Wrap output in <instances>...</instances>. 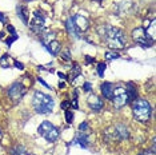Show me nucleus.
I'll return each mask as SVG.
<instances>
[{
	"instance_id": "9",
	"label": "nucleus",
	"mask_w": 156,
	"mask_h": 155,
	"mask_svg": "<svg viewBox=\"0 0 156 155\" xmlns=\"http://www.w3.org/2000/svg\"><path fill=\"white\" fill-rule=\"evenodd\" d=\"M72 19H73L75 27L77 28V31H79V32H84V31L88 30V27H90V23H88V19L84 15H81V13H76V15L73 16Z\"/></svg>"
},
{
	"instance_id": "34",
	"label": "nucleus",
	"mask_w": 156,
	"mask_h": 155,
	"mask_svg": "<svg viewBox=\"0 0 156 155\" xmlns=\"http://www.w3.org/2000/svg\"><path fill=\"white\" fill-rule=\"evenodd\" d=\"M58 75H59L60 78H62V79H66V75H64V74H62V72H58Z\"/></svg>"
},
{
	"instance_id": "38",
	"label": "nucleus",
	"mask_w": 156,
	"mask_h": 155,
	"mask_svg": "<svg viewBox=\"0 0 156 155\" xmlns=\"http://www.w3.org/2000/svg\"><path fill=\"white\" fill-rule=\"evenodd\" d=\"M27 2H28V0H27Z\"/></svg>"
},
{
	"instance_id": "6",
	"label": "nucleus",
	"mask_w": 156,
	"mask_h": 155,
	"mask_svg": "<svg viewBox=\"0 0 156 155\" xmlns=\"http://www.w3.org/2000/svg\"><path fill=\"white\" fill-rule=\"evenodd\" d=\"M112 102H113V106L116 108H122L123 106L128 104V96H127V92H126V88L123 87H115L113 88V92H112Z\"/></svg>"
},
{
	"instance_id": "25",
	"label": "nucleus",
	"mask_w": 156,
	"mask_h": 155,
	"mask_svg": "<svg viewBox=\"0 0 156 155\" xmlns=\"http://www.w3.org/2000/svg\"><path fill=\"white\" fill-rule=\"evenodd\" d=\"M13 64H15L16 68H19V70H23L24 68V66H23V63H20V62H17V60H13Z\"/></svg>"
},
{
	"instance_id": "36",
	"label": "nucleus",
	"mask_w": 156,
	"mask_h": 155,
	"mask_svg": "<svg viewBox=\"0 0 156 155\" xmlns=\"http://www.w3.org/2000/svg\"><path fill=\"white\" fill-rule=\"evenodd\" d=\"M4 38V32H0V39H3Z\"/></svg>"
},
{
	"instance_id": "19",
	"label": "nucleus",
	"mask_w": 156,
	"mask_h": 155,
	"mask_svg": "<svg viewBox=\"0 0 156 155\" xmlns=\"http://www.w3.org/2000/svg\"><path fill=\"white\" fill-rule=\"evenodd\" d=\"M12 155H28V153L26 151V149L22 146H16L15 149L12 150Z\"/></svg>"
},
{
	"instance_id": "33",
	"label": "nucleus",
	"mask_w": 156,
	"mask_h": 155,
	"mask_svg": "<svg viewBox=\"0 0 156 155\" xmlns=\"http://www.w3.org/2000/svg\"><path fill=\"white\" fill-rule=\"evenodd\" d=\"M86 60H87V63H92V62H94V59H92V58H90V56H86Z\"/></svg>"
},
{
	"instance_id": "29",
	"label": "nucleus",
	"mask_w": 156,
	"mask_h": 155,
	"mask_svg": "<svg viewBox=\"0 0 156 155\" xmlns=\"http://www.w3.org/2000/svg\"><path fill=\"white\" fill-rule=\"evenodd\" d=\"M7 28H8V31H9V32H11L12 35H16V31H15V28H13L12 26H9V24H8V27H7Z\"/></svg>"
},
{
	"instance_id": "22",
	"label": "nucleus",
	"mask_w": 156,
	"mask_h": 155,
	"mask_svg": "<svg viewBox=\"0 0 156 155\" xmlns=\"http://www.w3.org/2000/svg\"><path fill=\"white\" fill-rule=\"evenodd\" d=\"M104 71H105V64H104V63H100V64L98 66V74H99V76L104 75Z\"/></svg>"
},
{
	"instance_id": "2",
	"label": "nucleus",
	"mask_w": 156,
	"mask_h": 155,
	"mask_svg": "<svg viewBox=\"0 0 156 155\" xmlns=\"http://www.w3.org/2000/svg\"><path fill=\"white\" fill-rule=\"evenodd\" d=\"M32 104L37 114H49V112H52V110H54L55 102L49 95L40 92V91H36L34 94Z\"/></svg>"
},
{
	"instance_id": "3",
	"label": "nucleus",
	"mask_w": 156,
	"mask_h": 155,
	"mask_svg": "<svg viewBox=\"0 0 156 155\" xmlns=\"http://www.w3.org/2000/svg\"><path fill=\"white\" fill-rule=\"evenodd\" d=\"M132 112L136 121H139L141 123H145L150 121L151 118V112H152V107L148 103V100L145 99H137L133 102V107H132Z\"/></svg>"
},
{
	"instance_id": "16",
	"label": "nucleus",
	"mask_w": 156,
	"mask_h": 155,
	"mask_svg": "<svg viewBox=\"0 0 156 155\" xmlns=\"http://www.w3.org/2000/svg\"><path fill=\"white\" fill-rule=\"evenodd\" d=\"M73 144H79L80 147H83V149H87V144H88V139H87V136L84 135L83 132L80 134L77 138L73 140Z\"/></svg>"
},
{
	"instance_id": "28",
	"label": "nucleus",
	"mask_w": 156,
	"mask_h": 155,
	"mask_svg": "<svg viewBox=\"0 0 156 155\" xmlns=\"http://www.w3.org/2000/svg\"><path fill=\"white\" fill-rule=\"evenodd\" d=\"M62 58L64 59V60H69V52L67 51V52H64V54L62 55Z\"/></svg>"
},
{
	"instance_id": "20",
	"label": "nucleus",
	"mask_w": 156,
	"mask_h": 155,
	"mask_svg": "<svg viewBox=\"0 0 156 155\" xmlns=\"http://www.w3.org/2000/svg\"><path fill=\"white\" fill-rule=\"evenodd\" d=\"M119 58H120V55L116 54V52H111V51L105 52V59L107 60H113V59H119Z\"/></svg>"
},
{
	"instance_id": "4",
	"label": "nucleus",
	"mask_w": 156,
	"mask_h": 155,
	"mask_svg": "<svg viewBox=\"0 0 156 155\" xmlns=\"http://www.w3.org/2000/svg\"><path fill=\"white\" fill-rule=\"evenodd\" d=\"M37 131L45 140H48V142H55V140L59 138V130L56 128L52 123H49L47 121L43 122L39 126Z\"/></svg>"
},
{
	"instance_id": "21",
	"label": "nucleus",
	"mask_w": 156,
	"mask_h": 155,
	"mask_svg": "<svg viewBox=\"0 0 156 155\" xmlns=\"http://www.w3.org/2000/svg\"><path fill=\"white\" fill-rule=\"evenodd\" d=\"M79 74H80V68H79V66H75V67H73V72H71L69 79H71V80H73L77 75H79Z\"/></svg>"
},
{
	"instance_id": "1",
	"label": "nucleus",
	"mask_w": 156,
	"mask_h": 155,
	"mask_svg": "<svg viewBox=\"0 0 156 155\" xmlns=\"http://www.w3.org/2000/svg\"><path fill=\"white\" fill-rule=\"evenodd\" d=\"M99 34L112 50H120L126 45V34L120 28L108 26V24H103V26L99 27Z\"/></svg>"
},
{
	"instance_id": "13",
	"label": "nucleus",
	"mask_w": 156,
	"mask_h": 155,
	"mask_svg": "<svg viewBox=\"0 0 156 155\" xmlns=\"http://www.w3.org/2000/svg\"><path fill=\"white\" fill-rule=\"evenodd\" d=\"M67 31H68V34L71 35V36L73 38H79V31H77V28L75 27V23H73V19L72 17H69L68 20H67Z\"/></svg>"
},
{
	"instance_id": "32",
	"label": "nucleus",
	"mask_w": 156,
	"mask_h": 155,
	"mask_svg": "<svg viewBox=\"0 0 156 155\" xmlns=\"http://www.w3.org/2000/svg\"><path fill=\"white\" fill-rule=\"evenodd\" d=\"M0 22H3V23H5V16L3 15L2 12H0Z\"/></svg>"
},
{
	"instance_id": "8",
	"label": "nucleus",
	"mask_w": 156,
	"mask_h": 155,
	"mask_svg": "<svg viewBox=\"0 0 156 155\" xmlns=\"http://www.w3.org/2000/svg\"><path fill=\"white\" fill-rule=\"evenodd\" d=\"M8 94H9V96H11L15 102L22 100V98L24 96V94H26V88H24V86L22 83L16 82V83H13L12 86L9 87Z\"/></svg>"
},
{
	"instance_id": "30",
	"label": "nucleus",
	"mask_w": 156,
	"mask_h": 155,
	"mask_svg": "<svg viewBox=\"0 0 156 155\" xmlns=\"http://www.w3.org/2000/svg\"><path fill=\"white\" fill-rule=\"evenodd\" d=\"M37 80H39V83H41V84H43V86H45V87H47V88H49V86H48V84H47V83H45V82H44V80H43V79H41V78H39V79H37Z\"/></svg>"
},
{
	"instance_id": "10",
	"label": "nucleus",
	"mask_w": 156,
	"mask_h": 155,
	"mask_svg": "<svg viewBox=\"0 0 156 155\" xmlns=\"http://www.w3.org/2000/svg\"><path fill=\"white\" fill-rule=\"evenodd\" d=\"M88 106H90L94 111H100V110H103V107H104V103H103V100L99 96H96V95H90V96H88Z\"/></svg>"
},
{
	"instance_id": "12",
	"label": "nucleus",
	"mask_w": 156,
	"mask_h": 155,
	"mask_svg": "<svg viewBox=\"0 0 156 155\" xmlns=\"http://www.w3.org/2000/svg\"><path fill=\"white\" fill-rule=\"evenodd\" d=\"M113 88H115V86H113L112 83L105 82V83L101 84V94L104 95V98H107V99H111V98H112V92H113Z\"/></svg>"
},
{
	"instance_id": "15",
	"label": "nucleus",
	"mask_w": 156,
	"mask_h": 155,
	"mask_svg": "<svg viewBox=\"0 0 156 155\" xmlns=\"http://www.w3.org/2000/svg\"><path fill=\"white\" fill-rule=\"evenodd\" d=\"M17 15H19V17L23 20L24 23L28 24V9L26 8V7H23V5L17 7Z\"/></svg>"
},
{
	"instance_id": "24",
	"label": "nucleus",
	"mask_w": 156,
	"mask_h": 155,
	"mask_svg": "<svg viewBox=\"0 0 156 155\" xmlns=\"http://www.w3.org/2000/svg\"><path fill=\"white\" fill-rule=\"evenodd\" d=\"M15 40H17V35H12V36L8 38L5 41H7V44H8V47H11V44H12Z\"/></svg>"
},
{
	"instance_id": "11",
	"label": "nucleus",
	"mask_w": 156,
	"mask_h": 155,
	"mask_svg": "<svg viewBox=\"0 0 156 155\" xmlns=\"http://www.w3.org/2000/svg\"><path fill=\"white\" fill-rule=\"evenodd\" d=\"M126 92H127V96H128V102H135L137 98V90H136V86L129 82L127 83V87H126Z\"/></svg>"
},
{
	"instance_id": "26",
	"label": "nucleus",
	"mask_w": 156,
	"mask_h": 155,
	"mask_svg": "<svg viewBox=\"0 0 156 155\" xmlns=\"http://www.w3.org/2000/svg\"><path fill=\"white\" fill-rule=\"evenodd\" d=\"M79 130H80V131H86V130H88V124H87L86 122L81 123V124L79 126Z\"/></svg>"
},
{
	"instance_id": "18",
	"label": "nucleus",
	"mask_w": 156,
	"mask_h": 155,
	"mask_svg": "<svg viewBox=\"0 0 156 155\" xmlns=\"http://www.w3.org/2000/svg\"><path fill=\"white\" fill-rule=\"evenodd\" d=\"M41 35V43L44 45H47L49 41H52L55 39V35L52 32H47V34H40Z\"/></svg>"
},
{
	"instance_id": "27",
	"label": "nucleus",
	"mask_w": 156,
	"mask_h": 155,
	"mask_svg": "<svg viewBox=\"0 0 156 155\" xmlns=\"http://www.w3.org/2000/svg\"><path fill=\"white\" fill-rule=\"evenodd\" d=\"M83 88H84V91H87V92H90V91H91V83L86 82V83H84V86H83Z\"/></svg>"
},
{
	"instance_id": "5",
	"label": "nucleus",
	"mask_w": 156,
	"mask_h": 155,
	"mask_svg": "<svg viewBox=\"0 0 156 155\" xmlns=\"http://www.w3.org/2000/svg\"><path fill=\"white\" fill-rule=\"evenodd\" d=\"M132 39L136 43H139L144 47H151L154 44V39L150 36L148 31H145L144 28H136L132 31Z\"/></svg>"
},
{
	"instance_id": "14",
	"label": "nucleus",
	"mask_w": 156,
	"mask_h": 155,
	"mask_svg": "<svg viewBox=\"0 0 156 155\" xmlns=\"http://www.w3.org/2000/svg\"><path fill=\"white\" fill-rule=\"evenodd\" d=\"M45 47H47V50L51 52L52 55H58L59 52H60V48H62V45H60L59 41L52 40V41H49V43L45 45Z\"/></svg>"
},
{
	"instance_id": "35",
	"label": "nucleus",
	"mask_w": 156,
	"mask_h": 155,
	"mask_svg": "<svg viewBox=\"0 0 156 155\" xmlns=\"http://www.w3.org/2000/svg\"><path fill=\"white\" fill-rule=\"evenodd\" d=\"M59 87H60V88H63V87H64V83L60 82V83H59Z\"/></svg>"
},
{
	"instance_id": "7",
	"label": "nucleus",
	"mask_w": 156,
	"mask_h": 155,
	"mask_svg": "<svg viewBox=\"0 0 156 155\" xmlns=\"http://www.w3.org/2000/svg\"><path fill=\"white\" fill-rule=\"evenodd\" d=\"M30 27L34 32L43 34V30L45 27V19H44V16L41 15V12H39V11L34 12V17L30 23Z\"/></svg>"
},
{
	"instance_id": "17",
	"label": "nucleus",
	"mask_w": 156,
	"mask_h": 155,
	"mask_svg": "<svg viewBox=\"0 0 156 155\" xmlns=\"http://www.w3.org/2000/svg\"><path fill=\"white\" fill-rule=\"evenodd\" d=\"M0 66H2L3 68H8V67H11V56L3 55L2 58H0Z\"/></svg>"
},
{
	"instance_id": "37",
	"label": "nucleus",
	"mask_w": 156,
	"mask_h": 155,
	"mask_svg": "<svg viewBox=\"0 0 156 155\" xmlns=\"http://www.w3.org/2000/svg\"><path fill=\"white\" fill-rule=\"evenodd\" d=\"M0 138H2V132H0Z\"/></svg>"
},
{
	"instance_id": "31",
	"label": "nucleus",
	"mask_w": 156,
	"mask_h": 155,
	"mask_svg": "<svg viewBox=\"0 0 156 155\" xmlns=\"http://www.w3.org/2000/svg\"><path fill=\"white\" fill-rule=\"evenodd\" d=\"M69 104H71L69 102H64V103H62V107H63V108H68Z\"/></svg>"
},
{
	"instance_id": "23",
	"label": "nucleus",
	"mask_w": 156,
	"mask_h": 155,
	"mask_svg": "<svg viewBox=\"0 0 156 155\" xmlns=\"http://www.w3.org/2000/svg\"><path fill=\"white\" fill-rule=\"evenodd\" d=\"M66 119H67V122H68V123L73 122V114L71 111H68V110L66 111Z\"/></svg>"
}]
</instances>
